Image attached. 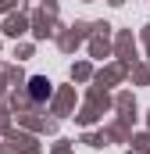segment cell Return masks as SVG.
I'll return each instance as SVG.
<instances>
[{
    "mask_svg": "<svg viewBox=\"0 0 150 154\" xmlns=\"http://www.w3.org/2000/svg\"><path fill=\"white\" fill-rule=\"evenodd\" d=\"M29 93H32V100H46V97H50V82H46L43 75H36L32 82H29Z\"/></svg>",
    "mask_w": 150,
    "mask_h": 154,
    "instance_id": "cell-1",
    "label": "cell"
}]
</instances>
